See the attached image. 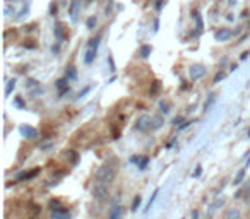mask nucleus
Listing matches in <instances>:
<instances>
[{"label": "nucleus", "mask_w": 250, "mask_h": 219, "mask_svg": "<svg viewBox=\"0 0 250 219\" xmlns=\"http://www.w3.org/2000/svg\"><path fill=\"white\" fill-rule=\"evenodd\" d=\"M115 178H117V168L110 163L101 164V166L96 170V173H94V180H96V183L110 185L115 181Z\"/></svg>", "instance_id": "1"}, {"label": "nucleus", "mask_w": 250, "mask_h": 219, "mask_svg": "<svg viewBox=\"0 0 250 219\" xmlns=\"http://www.w3.org/2000/svg\"><path fill=\"white\" fill-rule=\"evenodd\" d=\"M134 129H136L137 132H143V134H146V132H149V130H153V117H149V115H141L139 119H137L136 127H134Z\"/></svg>", "instance_id": "2"}, {"label": "nucleus", "mask_w": 250, "mask_h": 219, "mask_svg": "<svg viewBox=\"0 0 250 219\" xmlns=\"http://www.w3.org/2000/svg\"><path fill=\"white\" fill-rule=\"evenodd\" d=\"M91 194L96 200H106L108 195H110V187L106 183H94Z\"/></svg>", "instance_id": "3"}, {"label": "nucleus", "mask_w": 250, "mask_h": 219, "mask_svg": "<svg viewBox=\"0 0 250 219\" xmlns=\"http://www.w3.org/2000/svg\"><path fill=\"white\" fill-rule=\"evenodd\" d=\"M206 72H208V69H206L202 63H195V65L190 67V70H188V74H190V79L192 80H199L202 79V77L206 76Z\"/></svg>", "instance_id": "4"}, {"label": "nucleus", "mask_w": 250, "mask_h": 219, "mask_svg": "<svg viewBox=\"0 0 250 219\" xmlns=\"http://www.w3.org/2000/svg\"><path fill=\"white\" fill-rule=\"evenodd\" d=\"M125 214V209L122 204H115L113 207L110 209V212H108V218L106 219H122Z\"/></svg>", "instance_id": "5"}, {"label": "nucleus", "mask_w": 250, "mask_h": 219, "mask_svg": "<svg viewBox=\"0 0 250 219\" xmlns=\"http://www.w3.org/2000/svg\"><path fill=\"white\" fill-rule=\"evenodd\" d=\"M231 36H233V31H231V29H228V28H219L218 31L214 33V38L218 40V41H221V43L228 41Z\"/></svg>", "instance_id": "6"}, {"label": "nucleus", "mask_w": 250, "mask_h": 219, "mask_svg": "<svg viewBox=\"0 0 250 219\" xmlns=\"http://www.w3.org/2000/svg\"><path fill=\"white\" fill-rule=\"evenodd\" d=\"M40 171H42V168H33V170H29V171H21V173L18 175V180H21V181L33 180V178L38 177Z\"/></svg>", "instance_id": "7"}, {"label": "nucleus", "mask_w": 250, "mask_h": 219, "mask_svg": "<svg viewBox=\"0 0 250 219\" xmlns=\"http://www.w3.org/2000/svg\"><path fill=\"white\" fill-rule=\"evenodd\" d=\"M21 134L26 137V139H29V140L38 139V130H36L35 127H31V125H22L21 127Z\"/></svg>", "instance_id": "8"}, {"label": "nucleus", "mask_w": 250, "mask_h": 219, "mask_svg": "<svg viewBox=\"0 0 250 219\" xmlns=\"http://www.w3.org/2000/svg\"><path fill=\"white\" fill-rule=\"evenodd\" d=\"M57 89H59V96L62 98L63 94L65 93H69L70 91V87H69V79H67V77H62V79H59L57 80Z\"/></svg>", "instance_id": "9"}, {"label": "nucleus", "mask_w": 250, "mask_h": 219, "mask_svg": "<svg viewBox=\"0 0 250 219\" xmlns=\"http://www.w3.org/2000/svg\"><path fill=\"white\" fill-rule=\"evenodd\" d=\"M223 219H242V211L238 207H229L225 211Z\"/></svg>", "instance_id": "10"}, {"label": "nucleus", "mask_w": 250, "mask_h": 219, "mask_svg": "<svg viewBox=\"0 0 250 219\" xmlns=\"http://www.w3.org/2000/svg\"><path fill=\"white\" fill-rule=\"evenodd\" d=\"M247 197H250V180L247 183H243L238 188V192L235 194V199H247Z\"/></svg>", "instance_id": "11"}, {"label": "nucleus", "mask_w": 250, "mask_h": 219, "mask_svg": "<svg viewBox=\"0 0 250 219\" xmlns=\"http://www.w3.org/2000/svg\"><path fill=\"white\" fill-rule=\"evenodd\" d=\"M53 33H55V38L59 40V41H63L65 40V28H63L62 22H57L55 26H53Z\"/></svg>", "instance_id": "12"}, {"label": "nucleus", "mask_w": 250, "mask_h": 219, "mask_svg": "<svg viewBox=\"0 0 250 219\" xmlns=\"http://www.w3.org/2000/svg\"><path fill=\"white\" fill-rule=\"evenodd\" d=\"M247 170H249V166H243L242 170L238 171V173H236V177L233 178V185H242L243 181H245V175H247Z\"/></svg>", "instance_id": "13"}, {"label": "nucleus", "mask_w": 250, "mask_h": 219, "mask_svg": "<svg viewBox=\"0 0 250 219\" xmlns=\"http://www.w3.org/2000/svg\"><path fill=\"white\" fill-rule=\"evenodd\" d=\"M79 0H72V4H70V9H69V14H70V19L72 21H77V14H79Z\"/></svg>", "instance_id": "14"}, {"label": "nucleus", "mask_w": 250, "mask_h": 219, "mask_svg": "<svg viewBox=\"0 0 250 219\" xmlns=\"http://www.w3.org/2000/svg\"><path fill=\"white\" fill-rule=\"evenodd\" d=\"M52 219H70V214L69 211L65 209H62V211H53L52 212Z\"/></svg>", "instance_id": "15"}, {"label": "nucleus", "mask_w": 250, "mask_h": 219, "mask_svg": "<svg viewBox=\"0 0 250 219\" xmlns=\"http://www.w3.org/2000/svg\"><path fill=\"white\" fill-rule=\"evenodd\" d=\"M96 50L98 48H89L86 52V57H84V62L87 63V65H89V63H93V60L96 59Z\"/></svg>", "instance_id": "16"}, {"label": "nucleus", "mask_w": 250, "mask_h": 219, "mask_svg": "<svg viewBox=\"0 0 250 219\" xmlns=\"http://www.w3.org/2000/svg\"><path fill=\"white\" fill-rule=\"evenodd\" d=\"M50 209H52V212H53V211H62V209H65V207H63V204L59 199H52V200H50Z\"/></svg>", "instance_id": "17"}, {"label": "nucleus", "mask_w": 250, "mask_h": 219, "mask_svg": "<svg viewBox=\"0 0 250 219\" xmlns=\"http://www.w3.org/2000/svg\"><path fill=\"white\" fill-rule=\"evenodd\" d=\"M163 123H165V120H163V117H153V130H160L161 127H163Z\"/></svg>", "instance_id": "18"}, {"label": "nucleus", "mask_w": 250, "mask_h": 219, "mask_svg": "<svg viewBox=\"0 0 250 219\" xmlns=\"http://www.w3.org/2000/svg\"><path fill=\"white\" fill-rule=\"evenodd\" d=\"M151 52H153V48H151L149 45H144V46H141V52H139L141 59H147V57L151 55Z\"/></svg>", "instance_id": "19"}, {"label": "nucleus", "mask_w": 250, "mask_h": 219, "mask_svg": "<svg viewBox=\"0 0 250 219\" xmlns=\"http://www.w3.org/2000/svg\"><path fill=\"white\" fill-rule=\"evenodd\" d=\"M65 77L69 80H76L77 79V70H76V67H69V69H67Z\"/></svg>", "instance_id": "20"}, {"label": "nucleus", "mask_w": 250, "mask_h": 219, "mask_svg": "<svg viewBox=\"0 0 250 219\" xmlns=\"http://www.w3.org/2000/svg\"><path fill=\"white\" fill-rule=\"evenodd\" d=\"M161 89V84H160V80H154L153 82V86H151V89H149V94H151V98H154L158 94V91Z\"/></svg>", "instance_id": "21"}, {"label": "nucleus", "mask_w": 250, "mask_h": 219, "mask_svg": "<svg viewBox=\"0 0 250 219\" xmlns=\"http://www.w3.org/2000/svg\"><path fill=\"white\" fill-rule=\"evenodd\" d=\"M147 164H149V158H147V156H141V158H139V163H137L139 170H146Z\"/></svg>", "instance_id": "22"}, {"label": "nucleus", "mask_w": 250, "mask_h": 219, "mask_svg": "<svg viewBox=\"0 0 250 219\" xmlns=\"http://www.w3.org/2000/svg\"><path fill=\"white\" fill-rule=\"evenodd\" d=\"M16 89V79H11L7 82V87H5V96H11V93Z\"/></svg>", "instance_id": "23"}, {"label": "nucleus", "mask_w": 250, "mask_h": 219, "mask_svg": "<svg viewBox=\"0 0 250 219\" xmlns=\"http://www.w3.org/2000/svg\"><path fill=\"white\" fill-rule=\"evenodd\" d=\"M216 96H218V94H216V93H211V94H209L208 101H206V103H204V110H209V108H211V104L216 101Z\"/></svg>", "instance_id": "24"}, {"label": "nucleus", "mask_w": 250, "mask_h": 219, "mask_svg": "<svg viewBox=\"0 0 250 219\" xmlns=\"http://www.w3.org/2000/svg\"><path fill=\"white\" fill-rule=\"evenodd\" d=\"M160 112L165 113V115H168V113H170V104L165 103V101H161V103H160Z\"/></svg>", "instance_id": "25"}, {"label": "nucleus", "mask_w": 250, "mask_h": 219, "mask_svg": "<svg viewBox=\"0 0 250 219\" xmlns=\"http://www.w3.org/2000/svg\"><path fill=\"white\" fill-rule=\"evenodd\" d=\"M65 156H67V158H70V159H72V164H77V161H79V156H77V154L74 153V151H67V153H65Z\"/></svg>", "instance_id": "26"}, {"label": "nucleus", "mask_w": 250, "mask_h": 219, "mask_svg": "<svg viewBox=\"0 0 250 219\" xmlns=\"http://www.w3.org/2000/svg\"><path fill=\"white\" fill-rule=\"evenodd\" d=\"M141 202H143V199H141V195H137L136 199H134V202H132V212H136L137 209H139V205H141Z\"/></svg>", "instance_id": "27"}, {"label": "nucleus", "mask_w": 250, "mask_h": 219, "mask_svg": "<svg viewBox=\"0 0 250 219\" xmlns=\"http://www.w3.org/2000/svg\"><path fill=\"white\" fill-rule=\"evenodd\" d=\"M158 194H160V190H154V192H153V197H151V199H149V202H147V207H146V209H144V211H146V212H147V211H149V207H151V205H153V204H154V200H156Z\"/></svg>", "instance_id": "28"}, {"label": "nucleus", "mask_w": 250, "mask_h": 219, "mask_svg": "<svg viewBox=\"0 0 250 219\" xmlns=\"http://www.w3.org/2000/svg\"><path fill=\"white\" fill-rule=\"evenodd\" d=\"M192 16H194V19H195V24H197V29L201 31V29H202V19H201V16H199V12H194Z\"/></svg>", "instance_id": "29"}, {"label": "nucleus", "mask_w": 250, "mask_h": 219, "mask_svg": "<svg viewBox=\"0 0 250 219\" xmlns=\"http://www.w3.org/2000/svg\"><path fill=\"white\" fill-rule=\"evenodd\" d=\"M100 38L101 36H96V38H93L89 41V48H98V45H100Z\"/></svg>", "instance_id": "30"}, {"label": "nucleus", "mask_w": 250, "mask_h": 219, "mask_svg": "<svg viewBox=\"0 0 250 219\" xmlns=\"http://www.w3.org/2000/svg\"><path fill=\"white\" fill-rule=\"evenodd\" d=\"M96 18H89V19H87V28H89V29H94V26H96Z\"/></svg>", "instance_id": "31"}, {"label": "nucleus", "mask_w": 250, "mask_h": 219, "mask_svg": "<svg viewBox=\"0 0 250 219\" xmlns=\"http://www.w3.org/2000/svg\"><path fill=\"white\" fill-rule=\"evenodd\" d=\"M223 77H225V72H218V74H216V76H214V80H212V82H219V80H221L223 79Z\"/></svg>", "instance_id": "32"}, {"label": "nucleus", "mask_w": 250, "mask_h": 219, "mask_svg": "<svg viewBox=\"0 0 250 219\" xmlns=\"http://www.w3.org/2000/svg\"><path fill=\"white\" fill-rule=\"evenodd\" d=\"M50 14L52 16L57 14V4H50Z\"/></svg>", "instance_id": "33"}, {"label": "nucleus", "mask_w": 250, "mask_h": 219, "mask_svg": "<svg viewBox=\"0 0 250 219\" xmlns=\"http://www.w3.org/2000/svg\"><path fill=\"white\" fill-rule=\"evenodd\" d=\"M245 202H247V205H249V211H247V219H250V197H247Z\"/></svg>", "instance_id": "34"}, {"label": "nucleus", "mask_w": 250, "mask_h": 219, "mask_svg": "<svg viewBox=\"0 0 250 219\" xmlns=\"http://www.w3.org/2000/svg\"><path fill=\"white\" fill-rule=\"evenodd\" d=\"M201 173H202V166H197V168H195V171H194V177H199Z\"/></svg>", "instance_id": "35"}, {"label": "nucleus", "mask_w": 250, "mask_h": 219, "mask_svg": "<svg viewBox=\"0 0 250 219\" xmlns=\"http://www.w3.org/2000/svg\"><path fill=\"white\" fill-rule=\"evenodd\" d=\"M16 104H18L19 108H22V106H24V103H22V100H21V98H18V100H16Z\"/></svg>", "instance_id": "36"}, {"label": "nucleus", "mask_w": 250, "mask_h": 219, "mask_svg": "<svg viewBox=\"0 0 250 219\" xmlns=\"http://www.w3.org/2000/svg\"><path fill=\"white\" fill-rule=\"evenodd\" d=\"M89 89H91V87L87 86V87H86V89H84V91H81V93H79V96H77V98H83L84 94H86V93H87V91H89Z\"/></svg>", "instance_id": "37"}, {"label": "nucleus", "mask_w": 250, "mask_h": 219, "mask_svg": "<svg viewBox=\"0 0 250 219\" xmlns=\"http://www.w3.org/2000/svg\"><path fill=\"white\" fill-rule=\"evenodd\" d=\"M24 48H36L35 43H24Z\"/></svg>", "instance_id": "38"}, {"label": "nucleus", "mask_w": 250, "mask_h": 219, "mask_svg": "<svg viewBox=\"0 0 250 219\" xmlns=\"http://www.w3.org/2000/svg\"><path fill=\"white\" fill-rule=\"evenodd\" d=\"M161 7H163V0H158V2H156V9L160 11Z\"/></svg>", "instance_id": "39"}, {"label": "nucleus", "mask_w": 250, "mask_h": 219, "mask_svg": "<svg viewBox=\"0 0 250 219\" xmlns=\"http://www.w3.org/2000/svg\"><path fill=\"white\" fill-rule=\"evenodd\" d=\"M180 122H184V117H178V119H175V120H173V123H177V125H178Z\"/></svg>", "instance_id": "40"}, {"label": "nucleus", "mask_w": 250, "mask_h": 219, "mask_svg": "<svg viewBox=\"0 0 250 219\" xmlns=\"http://www.w3.org/2000/svg\"><path fill=\"white\" fill-rule=\"evenodd\" d=\"M33 29H35V26H26V29H24V31H26V33H31Z\"/></svg>", "instance_id": "41"}, {"label": "nucleus", "mask_w": 250, "mask_h": 219, "mask_svg": "<svg viewBox=\"0 0 250 219\" xmlns=\"http://www.w3.org/2000/svg\"><path fill=\"white\" fill-rule=\"evenodd\" d=\"M247 57H249V52H243L242 55H240V59H242V60H245Z\"/></svg>", "instance_id": "42"}, {"label": "nucleus", "mask_w": 250, "mask_h": 219, "mask_svg": "<svg viewBox=\"0 0 250 219\" xmlns=\"http://www.w3.org/2000/svg\"><path fill=\"white\" fill-rule=\"evenodd\" d=\"M197 218H199V212L194 211V212H192V219H197Z\"/></svg>", "instance_id": "43"}, {"label": "nucleus", "mask_w": 250, "mask_h": 219, "mask_svg": "<svg viewBox=\"0 0 250 219\" xmlns=\"http://www.w3.org/2000/svg\"><path fill=\"white\" fill-rule=\"evenodd\" d=\"M249 137H250V130H249Z\"/></svg>", "instance_id": "44"}, {"label": "nucleus", "mask_w": 250, "mask_h": 219, "mask_svg": "<svg viewBox=\"0 0 250 219\" xmlns=\"http://www.w3.org/2000/svg\"><path fill=\"white\" fill-rule=\"evenodd\" d=\"M249 28H250V24H249Z\"/></svg>", "instance_id": "45"}]
</instances>
